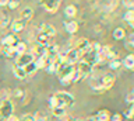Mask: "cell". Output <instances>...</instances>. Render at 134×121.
Wrapping results in <instances>:
<instances>
[{
    "label": "cell",
    "instance_id": "obj_1",
    "mask_svg": "<svg viewBox=\"0 0 134 121\" xmlns=\"http://www.w3.org/2000/svg\"><path fill=\"white\" fill-rule=\"evenodd\" d=\"M49 103H50V108L52 107L69 108L74 104V96L67 93V91H57L49 99Z\"/></svg>",
    "mask_w": 134,
    "mask_h": 121
},
{
    "label": "cell",
    "instance_id": "obj_2",
    "mask_svg": "<svg viewBox=\"0 0 134 121\" xmlns=\"http://www.w3.org/2000/svg\"><path fill=\"white\" fill-rule=\"evenodd\" d=\"M13 111H14V106H13L11 100H4V101L0 104V117H2V118H8V117H11Z\"/></svg>",
    "mask_w": 134,
    "mask_h": 121
},
{
    "label": "cell",
    "instance_id": "obj_3",
    "mask_svg": "<svg viewBox=\"0 0 134 121\" xmlns=\"http://www.w3.org/2000/svg\"><path fill=\"white\" fill-rule=\"evenodd\" d=\"M82 59V54L77 51L75 48L70 49L69 52H66V62L70 65H74V64H78L80 61Z\"/></svg>",
    "mask_w": 134,
    "mask_h": 121
},
{
    "label": "cell",
    "instance_id": "obj_4",
    "mask_svg": "<svg viewBox=\"0 0 134 121\" xmlns=\"http://www.w3.org/2000/svg\"><path fill=\"white\" fill-rule=\"evenodd\" d=\"M34 62V55L32 54H28L25 52L23 55H18L15 59V66H20V68H24V66H27L28 64H31Z\"/></svg>",
    "mask_w": 134,
    "mask_h": 121
},
{
    "label": "cell",
    "instance_id": "obj_5",
    "mask_svg": "<svg viewBox=\"0 0 134 121\" xmlns=\"http://www.w3.org/2000/svg\"><path fill=\"white\" fill-rule=\"evenodd\" d=\"M115 79H116V76L113 73H105L102 76V79H100V86H102L105 90L110 89L113 86V83H115Z\"/></svg>",
    "mask_w": 134,
    "mask_h": 121
},
{
    "label": "cell",
    "instance_id": "obj_6",
    "mask_svg": "<svg viewBox=\"0 0 134 121\" xmlns=\"http://www.w3.org/2000/svg\"><path fill=\"white\" fill-rule=\"evenodd\" d=\"M74 69L77 70V72H80V73H81L84 78H85V76H88V75L91 73L92 66H91V65H88L87 62H84V61H80L78 64H77V66H75Z\"/></svg>",
    "mask_w": 134,
    "mask_h": 121
},
{
    "label": "cell",
    "instance_id": "obj_7",
    "mask_svg": "<svg viewBox=\"0 0 134 121\" xmlns=\"http://www.w3.org/2000/svg\"><path fill=\"white\" fill-rule=\"evenodd\" d=\"M39 30H41V34L49 37V38L53 35H56V28H54L52 24H42Z\"/></svg>",
    "mask_w": 134,
    "mask_h": 121
},
{
    "label": "cell",
    "instance_id": "obj_8",
    "mask_svg": "<svg viewBox=\"0 0 134 121\" xmlns=\"http://www.w3.org/2000/svg\"><path fill=\"white\" fill-rule=\"evenodd\" d=\"M18 42L15 34H8L6 37H3L2 40V47H14V45Z\"/></svg>",
    "mask_w": 134,
    "mask_h": 121
},
{
    "label": "cell",
    "instance_id": "obj_9",
    "mask_svg": "<svg viewBox=\"0 0 134 121\" xmlns=\"http://www.w3.org/2000/svg\"><path fill=\"white\" fill-rule=\"evenodd\" d=\"M75 49L80 51L81 54H85L88 49H90V41L87 38H80L77 41V45H75Z\"/></svg>",
    "mask_w": 134,
    "mask_h": 121
},
{
    "label": "cell",
    "instance_id": "obj_10",
    "mask_svg": "<svg viewBox=\"0 0 134 121\" xmlns=\"http://www.w3.org/2000/svg\"><path fill=\"white\" fill-rule=\"evenodd\" d=\"M45 7L46 11H49V13H56L57 9L60 7V0H53V2H48V3H43L42 4Z\"/></svg>",
    "mask_w": 134,
    "mask_h": 121
},
{
    "label": "cell",
    "instance_id": "obj_11",
    "mask_svg": "<svg viewBox=\"0 0 134 121\" xmlns=\"http://www.w3.org/2000/svg\"><path fill=\"white\" fill-rule=\"evenodd\" d=\"M24 28H25V21H23L21 18H17L11 23V30L14 32H20V31H23Z\"/></svg>",
    "mask_w": 134,
    "mask_h": 121
},
{
    "label": "cell",
    "instance_id": "obj_12",
    "mask_svg": "<svg viewBox=\"0 0 134 121\" xmlns=\"http://www.w3.org/2000/svg\"><path fill=\"white\" fill-rule=\"evenodd\" d=\"M45 54H46V47H43V45L36 44L35 47L32 48V55H34V56H36V58L45 56Z\"/></svg>",
    "mask_w": 134,
    "mask_h": 121
},
{
    "label": "cell",
    "instance_id": "obj_13",
    "mask_svg": "<svg viewBox=\"0 0 134 121\" xmlns=\"http://www.w3.org/2000/svg\"><path fill=\"white\" fill-rule=\"evenodd\" d=\"M64 30L69 32V34H75L78 31V24L75 21H66L64 23Z\"/></svg>",
    "mask_w": 134,
    "mask_h": 121
},
{
    "label": "cell",
    "instance_id": "obj_14",
    "mask_svg": "<svg viewBox=\"0 0 134 121\" xmlns=\"http://www.w3.org/2000/svg\"><path fill=\"white\" fill-rule=\"evenodd\" d=\"M0 52H2L4 56H7V58L18 56V55H17V52H15V48H14V47H2Z\"/></svg>",
    "mask_w": 134,
    "mask_h": 121
},
{
    "label": "cell",
    "instance_id": "obj_15",
    "mask_svg": "<svg viewBox=\"0 0 134 121\" xmlns=\"http://www.w3.org/2000/svg\"><path fill=\"white\" fill-rule=\"evenodd\" d=\"M34 62H35V65H36L38 69H46V66L49 65V62H48V59H46V56L36 58V59H34Z\"/></svg>",
    "mask_w": 134,
    "mask_h": 121
},
{
    "label": "cell",
    "instance_id": "obj_16",
    "mask_svg": "<svg viewBox=\"0 0 134 121\" xmlns=\"http://www.w3.org/2000/svg\"><path fill=\"white\" fill-rule=\"evenodd\" d=\"M13 75H14L17 79H20V80H23V79L27 78V75H25L24 69L20 68V66H15V65H14V68H13Z\"/></svg>",
    "mask_w": 134,
    "mask_h": 121
},
{
    "label": "cell",
    "instance_id": "obj_17",
    "mask_svg": "<svg viewBox=\"0 0 134 121\" xmlns=\"http://www.w3.org/2000/svg\"><path fill=\"white\" fill-rule=\"evenodd\" d=\"M34 16V10L31 9V7H25V9L21 11V20L23 21H25V20H31Z\"/></svg>",
    "mask_w": 134,
    "mask_h": 121
},
{
    "label": "cell",
    "instance_id": "obj_18",
    "mask_svg": "<svg viewBox=\"0 0 134 121\" xmlns=\"http://www.w3.org/2000/svg\"><path fill=\"white\" fill-rule=\"evenodd\" d=\"M110 115H109V111L108 110H100L98 111V114L95 117V121H109Z\"/></svg>",
    "mask_w": 134,
    "mask_h": 121
},
{
    "label": "cell",
    "instance_id": "obj_19",
    "mask_svg": "<svg viewBox=\"0 0 134 121\" xmlns=\"http://www.w3.org/2000/svg\"><path fill=\"white\" fill-rule=\"evenodd\" d=\"M24 72H25V75L27 76H29V75H34L38 70V68H36V65H35V62H31V64H28L27 66H24Z\"/></svg>",
    "mask_w": 134,
    "mask_h": 121
},
{
    "label": "cell",
    "instance_id": "obj_20",
    "mask_svg": "<svg viewBox=\"0 0 134 121\" xmlns=\"http://www.w3.org/2000/svg\"><path fill=\"white\" fill-rule=\"evenodd\" d=\"M14 48H15L17 55H23V54H25V51H27V44L23 42V41H18V42L14 45Z\"/></svg>",
    "mask_w": 134,
    "mask_h": 121
},
{
    "label": "cell",
    "instance_id": "obj_21",
    "mask_svg": "<svg viewBox=\"0 0 134 121\" xmlns=\"http://www.w3.org/2000/svg\"><path fill=\"white\" fill-rule=\"evenodd\" d=\"M123 18L129 23L130 27H133V26H134V10H127V11L124 13Z\"/></svg>",
    "mask_w": 134,
    "mask_h": 121
},
{
    "label": "cell",
    "instance_id": "obj_22",
    "mask_svg": "<svg viewBox=\"0 0 134 121\" xmlns=\"http://www.w3.org/2000/svg\"><path fill=\"white\" fill-rule=\"evenodd\" d=\"M126 37V30L121 27H117L115 28V31H113V38L115 40H123Z\"/></svg>",
    "mask_w": 134,
    "mask_h": 121
},
{
    "label": "cell",
    "instance_id": "obj_23",
    "mask_svg": "<svg viewBox=\"0 0 134 121\" xmlns=\"http://www.w3.org/2000/svg\"><path fill=\"white\" fill-rule=\"evenodd\" d=\"M123 65H124V68H127L129 70H133L134 69V55L126 56V59L123 61Z\"/></svg>",
    "mask_w": 134,
    "mask_h": 121
},
{
    "label": "cell",
    "instance_id": "obj_24",
    "mask_svg": "<svg viewBox=\"0 0 134 121\" xmlns=\"http://www.w3.org/2000/svg\"><path fill=\"white\" fill-rule=\"evenodd\" d=\"M49 37H46V35H43V34H38V37H36V41H38V44L39 45H43V47H48V45H50V42H49Z\"/></svg>",
    "mask_w": 134,
    "mask_h": 121
},
{
    "label": "cell",
    "instance_id": "obj_25",
    "mask_svg": "<svg viewBox=\"0 0 134 121\" xmlns=\"http://www.w3.org/2000/svg\"><path fill=\"white\" fill-rule=\"evenodd\" d=\"M64 14L67 16V17H74V16L77 14V9H75V6H73V4L67 6L64 9Z\"/></svg>",
    "mask_w": 134,
    "mask_h": 121
},
{
    "label": "cell",
    "instance_id": "obj_26",
    "mask_svg": "<svg viewBox=\"0 0 134 121\" xmlns=\"http://www.w3.org/2000/svg\"><path fill=\"white\" fill-rule=\"evenodd\" d=\"M52 113L54 117H64L66 114V108H62V107H52Z\"/></svg>",
    "mask_w": 134,
    "mask_h": 121
},
{
    "label": "cell",
    "instance_id": "obj_27",
    "mask_svg": "<svg viewBox=\"0 0 134 121\" xmlns=\"http://www.w3.org/2000/svg\"><path fill=\"white\" fill-rule=\"evenodd\" d=\"M10 23V18H8L7 14H0V28H4L8 26Z\"/></svg>",
    "mask_w": 134,
    "mask_h": 121
},
{
    "label": "cell",
    "instance_id": "obj_28",
    "mask_svg": "<svg viewBox=\"0 0 134 121\" xmlns=\"http://www.w3.org/2000/svg\"><path fill=\"white\" fill-rule=\"evenodd\" d=\"M120 65H121V61H119V59H113L109 62V68L110 69H119Z\"/></svg>",
    "mask_w": 134,
    "mask_h": 121
},
{
    "label": "cell",
    "instance_id": "obj_29",
    "mask_svg": "<svg viewBox=\"0 0 134 121\" xmlns=\"http://www.w3.org/2000/svg\"><path fill=\"white\" fill-rule=\"evenodd\" d=\"M18 121H34V114H31V113H27V114H24Z\"/></svg>",
    "mask_w": 134,
    "mask_h": 121
},
{
    "label": "cell",
    "instance_id": "obj_30",
    "mask_svg": "<svg viewBox=\"0 0 134 121\" xmlns=\"http://www.w3.org/2000/svg\"><path fill=\"white\" fill-rule=\"evenodd\" d=\"M126 101H127L130 106H133V103H134V91H130V93L127 94V97H126Z\"/></svg>",
    "mask_w": 134,
    "mask_h": 121
},
{
    "label": "cell",
    "instance_id": "obj_31",
    "mask_svg": "<svg viewBox=\"0 0 134 121\" xmlns=\"http://www.w3.org/2000/svg\"><path fill=\"white\" fill-rule=\"evenodd\" d=\"M20 6V3L18 2H7V7H8V9H17V7H18Z\"/></svg>",
    "mask_w": 134,
    "mask_h": 121
},
{
    "label": "cell",
    "instance_id": "obj_32",
    "mask_svg": "<svg viewBox=\"0 0 134 121\" xmlns=\"http://www.w3.org/2000/svg\"><path fill=\"white\" fill-rule=\"evenodd\" d=\"M133 113H134V107H133V106H130V108L124 113V115L127 117V118H133Z\"/></svg>",
    "mask_w": 134,
    "mask_h": 121
},
{
    "label": "cell",
    "instance_id": "obj_33",
    "mask_svg": "<svg viewBox=\"0 0 134 121\" xmlns=\"http://www.w3.org/2000/svg\"><path fill=\"white\" fill-rule=\"evenodd\" d=\"M34 121H46V117L38 113V114H34Z\"/></svg>",
    "mask_w": 134,
    "mask_h": 121
},
{
    "label": "cell",
    "instance_id": "obj_34",
    "mask_svg": "<svg viewBox=\"0 0 134 121\" xmlns=\"http://www.w3.org/2000/svg\"><path fill=\"white\" fill-rule=\"evenodd\" d=\"M123 6L127 7L129 10H133V9H134V3H133V2H123Z\"/></svg>",
    "mask_w": 134,
    "mask_h": 121
},
{
    "label": "cell",
    "instance_id": "obj_35",
    "mask_svg": "<svg viewBox=\"0 0 134 121\" xmlns=\"http://www.w3.org/2000/svg\"><path fill=\"white\" fill-rule=\"evenodd\" d=\"M109 121H121V115L120 114H115L112 118H109Z\"/></svg>",
    "mask_w": 134,
    "mask_h": 121
},
{
    "label": "cell",
    "instance_id": "obj_36",
    "mask_svg": "<svg viewBox=\"0 0 134 121\" xmlns=\"http://www.w3.org/2000/svg\"><path fill=\"white\" fill-rule=\"evenodd\" d=\"M127 48H129V49L133 48V35L130 37V40H129V42H127Z\"/></svg>",
    "mask_w": 134,
    "mask_h": 121
},
{
    "label": "cell",
    "instance_id": "obj_37",
    "mask_svg": "<svg viewBox=\"0 0 134 121\" xmlns=\"http://www.w3.org/2000/svg\"><path fill=\"white\" fill-rule=\"evenodd\" d=\"M15 96H17V97H21V96H24V91L21 90V89H17V91H15Z\"/></svg>",
    "mask_w": 134,
    "mask_h": 121
},
{
    "label": "cell",
    "instance_id": "obj_38",
    "mask_svg": "<svg viewBox=\"0 0 134 121\" xmlns=\"http://www.w3.org/2000/svg\"><path fill=\"white\" fill-rule=\"evenodd\" d=\"M7 121H18V118L14 117V115H11V117H8V118H7Z\"/></svg>",
    "mask_w": 134,
    "mask_h": 121
},
{
    "label": "cell",
    "instance_id": "obj_39",
    "mask_svg": "<svg viewBox=\"0 0 134 121\" xmlns=\"http://www.w3.org/2000/svg\"><path fill=\"white\" fill-rule=\"evenodd\" d=\"M0 6H7V2L6 0H0Z\"/></svg>",
    "mask_w": 134,
    "mask_h": 121
}]
</instances>
